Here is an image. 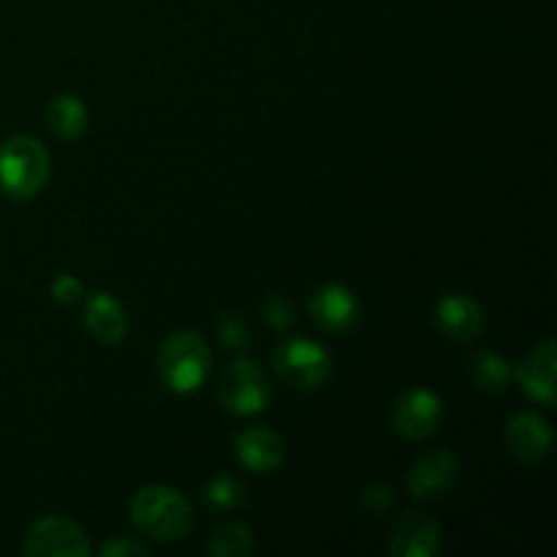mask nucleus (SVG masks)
<instances>
[{
	"label": "nucleus",
	"instance_id": "nucleus-1",
	"mask_svg": "<svg viewBox=\"0 0 557 557\" xmlns=\"http://www.w3.org/2000/svg\"><path fill=\"white\" fill-rule=\"evenodd\" d=\"M131 522L141 536L172 544L188 536L194 528V509L180 490L150 484L131 500Z\"/></svg>",
	"mask_w": 557,
	"mask_h": 557
},
{
	"label": "nucleus",
	"instance_id": "nucleus-2",
	"mask_svg": "<svg viewBox=\"0 0 557 557\" xmlns=\"http://www.w3.org/2000/svg\"><path fill=\"white\" fill-rule=\"evenodd\" d=\"M52 174L47 147L33 136H9L0 145V190L11 199L27 201L41 194Z\"/></svg>",
	"mask_w": 557,
	"mask_h": 557
},
{
	"label": "nucleus",
	"instance_id": "nucleus-3",
	"mask_svg": "<svg viewBox=\"0 0 557 557\" xmlns=\"http://www.w3.org/2000/svg\"><path fill=\"white\" fill-rule=\"evenodd\" d=\"M212 368L210 343L201 332L180 330L163 341L158 351V375L177 395H194L201 389Z\"/></svg>",
	"mask_w": 557,
	"mask_h": 557
},
{
	"label": "nucleus",
	"instance_id": "nucleus-4",
	"mask_svg": "<svg viewBox=\"0 0 557 557\" xmlns=\"http://www.w3.org/2000/svg\"><path fill=\"white\" fill-rule=\"evenodd\" d=\"M275 373L297 389H321L332 379V357L310 337H292L275 348Z\"/></svg>",
	"mask_w": 557,
	"mask_h": 557
},
{
	"label": "nucleus",
	"instance_id": "nucleus-5",
	"mask_svg": "<svg viewBox=\"0 0 557 557\" xmlns=\"http://www.w3.org/2000/svg\"><path fill=\"white\" fill-rule=\"evenodd\" d=\"M270 375L256 359H237L226 368L218 389L223 411L234 417H256L270 406Z\"/></svg>",
	"mask_w": 557,
	"mask_h": 557
},
{
	"label": "nucleus",
	"instance_id": "nucleus-6",
	"mask_svg": "<svg viewBox=\"0 0 557 557\" xmlns=\"http://www.w3.org/2000/svg\"><path fill=\"white\" fill-rule=\"evenodd\" d=\"M22 553L27 557H87L90 542L69 517H44L25 533Z\"/></svg>",
	"mask_w": 557,
	"mask_h": 557
},
{
	"label": "nucleus",
	"instance_id": "nucleus-7",
	"mask_svg": "<svg viewBox=\"0 0 557 557\" xmlns=\"http://www.w3.org/2000/svg\"><path fill=\"white\" fill-rule=\"evenodd\" d=\"M308 310L313 324L324 330L326 335H348L362 321L357 294L351 288L341 286V283H326V286L315 288Z\"/></svg>",
	"mask_w": 557,
	"mask_h": 557
},
{
	"label": "nucleus",
	"instance_id": "nucleus-8",
	"mask_svg": "<svg viewBox=\"0 0 557 557\" xmlns=\"http://www.w3.org/2000/svg\"><path fill=\"white\" fill-rule=\"evenodd\" d=\"M444 422V403L430 389H411L397 400L392 428L406 441H424L438 433Z\"/></svg>",
	"mask_w": 557,
	"mask_h": 557
},
{
	"label": "nucleus",
	"instance_id": "nucleus-9",
	"mask_svg": "<svg viewBox=\"0 0 557 557\" xmlns=\"http://www.w3.org/2000/svg\"><path fill=\"white\" fill-rule=\"evenodd\" d=\"M435 324L449 341L471 343L484 332V308L471 294H444L435 305Z\"/></svg>",
	"mask_w": 557,
	"mask_h": 557
},
{
	"label": "nucleus",
	"instance_id": "nucleus-10",
	"mask_svg": "<svg viewBox=\"0 0 557 557\" xmlns=\"http://www.w3.org/2000/svg\"><path fill=\"white\" fill-rule=\"evenodd\" d=\"M457 479H460V460H457V455H451V451H433V455L422 457L408 471L406 484L413 498L435 500L451 493Z\"/></svg>",
	"mask_w": 557,
	"mask_h": 557
},
{
	"label": "nucleus",
	"instance_id": "nucleus-11",
	"mask_svg": "<svg viewBox=\"0 0 557 557\" xmlns=\"http://www.w3.org/2000/svg\"><path fill=\"white\" fill-rule=\"evenodd\" d=\"M441 553V528L424 511L403 515L392 525L389 555L392 557H435Z\"/></svg>",
	"mask_w": 557,
	"mask_h": 557
},
{
	"label": "nucleus",
	"instance_id": "nucleus-12",
	"mask_svg": "<svg viewBox=\"0 0 557 557\" xmlns=\"http://www.w3.org/2000/svg\"><path fill=\"white\" fill-rule=\"evenodd\" d=\"M517 381H520L522 392L531 400L542 403V406H555L557 400V346L555 341H544L542 346L533 348L515 370Z\"/></svg>",
	"mask_w": 557,
	"mask_h": 557
},
{
	"label": "nucleus",
	"instance_id": "nucleus-13",
	"mask_svg": "<svg viewBox=\"0 0 557 557\" xmlns=\"http://www.w3.org/2000/svg\"><path fill=\"white\" fill-rule=\"evenodd\" d=\"M553 428L539 413H517L506 424V446L520 462H542L553 451Z\"/></svg>",
	"mask_w": 557,
	"mask_h": 557
},
{
	"label": "nucleus",
	"instance_id": "nucleus-14",
	"mask_svg": "<svg viewBox=\"0 0 557 557\" xmlns=\"http://www.w3.org/2000/svg\"><path fill=\"white\" fill-rule=\"evenodd\" d=\"M237 460L253 473H272L286 460V444L270 428H250L234 438Z\"/></svg>",
	"mask_w": 557,
	"mask_h": 557
},
{
	"label": "nucleus",
	"instance_id": "nucleus-15",
	"mask_svg": "<svg viewBox=\"0 0 557 557\" xmlns=\"http://www.w3.org/2000/svg\"><path fill=\"white\" fill-rule=\"evenodd\" d=\"M82 302H85V308H82L85 326L96 341L114 346V343L128 335V313H125V308L117 302L114 294L96 292L82 299Z\"/></svg>",
	"mask_w": 557,
	"mask_h": 557
},
{
	"label": "nucleus",
	"instance_id": "nucleus-16",
	"mask_svg": "<svg viewBox=\"0 0 557 557\" xmlns=\"http://www.w3.org/2000/svg\"><path fill=\"white\" fill-rule=\"evenodd\" d=\"M90 114L82 98L76 96H54L47 107V128L49 134L63 141H76L85 136Z\"/></svg>",
	"mask_w": 557,
	"mask_h": 557
},
{
	"label": "nucleus",
	"instance_id": "nucleus-17",
	"mask_svg": "<svg viewBox=\"0 0 557 557\" xmlns=\"http://www.w3.org/2000/svg\"><path fill=\"white\" fill-rule=\"evenodd\" d=\"M468 373H471L473 386H476L479 392H484V395H498V392L509 389L511 379H515V368H511L509 359L493 351L476 354V357L471 359Z\"/></svg>",
	"mask_w": 557,
	"mask_h": 557
},
{
	"label": "nucleus",
	"instance_id": "nucleus-18",
	"mask_svg": "<svg viewBox=\"0 0 557 557\" xmlns=\"http://www.w3.org/2000/svg\"><path fill=\"white\" fill-rule=\"evenodd\" d=\"M205 504L218 515L239 509L245 504V487L239 479L228 476V473H218L205 484Z\"/></svg>",
	"mask_w": 557,
	"mask_h": 557
},
{
	"label": "nucleus",
	"instance_id": "nucleus-19",
	"mask_svg": "<svg viewBox=\"0 0 557 557\" xmlns=\"http://www.w3.org/2000/svg\"><path fill=\"white\" fill-rule=\"evenodd\" d=\"M253 531L239 522H232V525L218 528L215 536L210 539V555L215 557H245L253 553Z\"/></svg>",
	"mask_w": 557,
	"mask_h": 557
},
{
	"label": "nucleus",
	"instance_id": "nucleus-20",
	"mask_svg": "<svg viewBox=\"0 0 557 557\" xmlns=\"http://www.w3.org/2000/svg\"><path fill=\"white\" fill-rule=\"evenodd\" d=\"M218 337H221L223 348H248L250 343V324L243 313H226L218 321Z\"/></svg>",
	"mask_w": 557,
	"mask_h": 557
},
{
	"label": "nucleus",
	"instance_id": "nucleus-21",
	"mask_svg": "<svg viewBox=\"0 0 557 557\" xmlns=\"http://www.w3.org/2000/svg\"><path fill=\"white\" fill-rule=\"evenodd\" d=\"M359 506H362V511H368L370 517H384L395 509V493H392V487H386V484L373 482L368 484V487L359 490Z\"/></svg>",
	"mask_w": 557,
	"mask_h": 557
},
{
	"label": "nucleus",
	"instance_id": "nucleus-22",
	"mask_svg": "<svg viewBox=\"0 0 557 557\" xmlns=\"http://www.w3.org/2000/svg\"><path fill=\"white\" fill-rule=\"evenodd\" d=\"M264 319L272 330H288L294 324V305L288 302L283 294H275V297L267 299L264 305Z\"/></svg>",
	"mask_w": 557,
	"mask_h": 557
},
{
	"label": "nucleus",
	"instance_id": "nucleus-23",
	"mask_svg": "<svg viewBox=\"0 0 557 557\" xmlns=\"http://www.w3.org/2000/svg\"><path fill=\"white\" fill-rule=\"evenodd\" d=\"M101 555L107 557H145L150 555V547L139 542L136 536H114L101 547Z\"/></svg>",
	"mask_w": 557,
	"mask_h": 557
},
{
	"label": "nucleus",
	"instance_id": "nucleus-24",
	"mask_svg": "<svg viewBox=\"0 0 557 557\" xmlns=\"http://www.w3.org/2000/svg\"><path fill=\"white\" fill-rule=\"evenodd\" d=\"M52 299L54 302L65 305V308L79 305L82 299H85V286H82L74 275H60L58 281H52Z\"/></svg>",
	"mask_w": 557,
	"mask_h": 557
}]
</instances>
